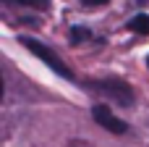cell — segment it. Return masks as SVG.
I'll return each mask as SVG.
<instances>
[{
  "label": "cell",
  "instance_id": "obj_3",
  "mask_svg": "<svg viewBox=\"0 0 149 147\" xmlns=\"http://www.w3.org/2000/svg\"><path fill=\"white\" fill-rule=\"evenodd\" d=\"M92 118H94L102 129H107V132H113V134H126V132H128V124L120 121V118L110 110V105H94V108H92Z\"/></svg>",
  "mask_w": 149,
  "mask_h": 147
},
{
  "label": "cell",
  "instance_id": "obj_7",
  "mask_svg": "<svg viewBox=\"0 0 149 147\" xmlns=\"http://www.w3.org/2000/svg\"><path fill=\"white\" fill-rule=\"evenodd\" d=\"M81 3H84V5H105L107 0H81Z\"/></svg>",
  "mask_w": 149,
  "mask_h": 147
},
{
  "label": "cell",
  "instance_id": "obj_4",
  "mask_svg": "<svg viewBox=\"0 0 149 147\" xmlns=\"http://www.w3.org/2000/svg\"><path fill=\"white\" fill-rule=\"evenodd\" d=\"M128 29L136 32V34H149V16H147V13L134 16V18L128 21Z\"/></svg>",
  "mask_w": 149,
  "mask_h": 147
},
{
  "label": "cell",
  "instance_id": "obj_6",
  "mask_svg": "<svg viewBox=\"0 0 149 147\" xmlns=\"http://www.w3.org/2000/svg\"><path fill=\"white\" fill-rule=\"evenodd\" d=\"M24 5H34V8H45V0H18Z\"/></svg>",
  "mask_w": 149,
  "mask_h": 147
},
{
  "label": "cell",
  "instance_id": "obj_9",
  "mask_svg": "<svg viewBox=\"0 0 149 147\" xmlns=\"http://www.w3.org/2000/svg\"><path fill=\"white\" fill-rule=\"evenodd\" d=\"M147 66H149V58H147Z\"/></svg>",
  "mask_w": 149,
  "mask_h": 147
},
{
  "label": "cell",
  "instance_id": "obj_2",
  "mask_svg": "<svg viewBox=\"0 0 149 147\" xmlns=\"http://www.w3.org/2000/svg\"><path fill=\"white\" fill-rule=\"evenodd\" d=\"M86 87L105 100H113L118 105H131L134 103V89L126 82H86Z\"/></svg>",
  "mask_w": 149,
  "mask_h": 147
},
{
  "label": "cell",
  "instance_id": "obj_5",
  "mask_svg": "<svg viewBox=\"0 0 149 147\" xmlns=\"http://www.w3.org/2000/svg\"><path fill=\"white\" fill-rule=\"evenodd\" d=\"M89 37H92V34H89V29H84V26H73V29H71V42H73V45L89 39Z\"/></svg>",
  "mask_w": 149,
  "mask_h": 147
},
{
  "label": "cell",
  "instance_id": "obj_1",
  "mask_svg": "<svg viewBox=\"0 0 149 147\" xmlns=\"http://www.w3.org/2000/svg\"><path fill=\"white\" fill-rule=\"evenodd\" d=\"M21 45H24L31 55H37L42 63H47V66H50L58 76H63V79H73V71H71V68H68V66H65V63H63V60H60V58H58V55H55L47 45L37 42L34 37H21Z\"/></svg>",
  "mask_w": 149,
  "mask_h": 147
},
{
  "label": "cell",
  "instance_id": "obj_8",
  "mask_svg": "<svg viewBox=\"0 0 149 147\" xmlns=\"http://www.w3.org/2000/svg\"><path fill=\"white\" fill-rule=\"evenodd\" d=\"M73 147H89V145H86V142H84V145H81V142H73Z\"/></svg>",
  "mask_w": 149,
  "mask_h": 147
}]
</instances>
